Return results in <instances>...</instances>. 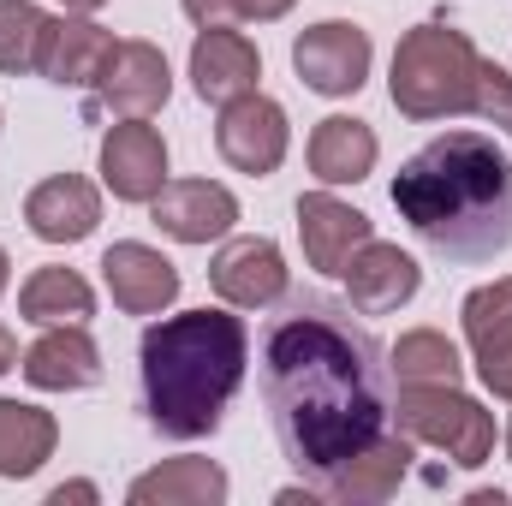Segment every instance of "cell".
I'll list each match as a JSON object with an SVG mask.
<instances>
[{
    "instance_id": "6da1fadb",
    "label": "cell",
    "mask_w": 512,
    "mask_h": 506,
    "mask_svg": "<svg viewBox=\"0 0 512 506\" xmlns=\"http://www.w3.org/2000/svg\"><path fill=\"white\" fill-rule=\"evenodd\" d=\"M256 399L286 465L322 483L393 429V370L352 298L286 286L256 328Z\"/></svg>"
},
{
    "instance_id": "7a4b0ae2",
    "label": "cell",
    "mask_w": 512,
    "mask_h": 506,
    "mask_svg": "<svg viewBox=\"0 0 512 506\" xmlns=\"http://www.w3.org/2000/svg\"><path fill=\"white\" fill-rule=\"evenodd\" d=\"M399 221L441 262H495L512 245V161L483 131H447L393 173Z\"/></svg>"
},
{
    "instance_id": "3957f363",
    "label": "cell",
    "mask_w": 512,
    "mask_h": 506,
    "mask_svg": "<svg viewBox=\"0 0 512 506\" xmlns=\"http://www.w3.org/2000/svg\"><path fill=\"white\" fill-rule=\"evenodd\" d=\"M245 370H251V328L245 316H233V304L221 310L203 304L149 322L137 340V387L149 429L167 441L215 435L233 393L245 387Z\"/></svg>"
},
{
    "instance_id": "277c9868",
    "label": "cell",
    "mask_w": 512,
    "mask_h": 506,
    "mask_svg": "<svg viewBox=\"0 0 512 506\" xmlns=\"http://www.w3.org/2000/svg\"><path fill=\"white\" fill-rule=\"evenodd\" d=\"M477 72H483V54H477V42L465 30H453V24H417L393 48L387 96H393V108L405 120L435 126V120L471 114Z\"/></svg>"
},
{
    "instance_id": "5b68a950",
    "label": "cell",
    "mask_w": 512,
    "mask_h": 506,
    "mask_svg": "<svg viewBox=\"0 0 512 506\" xmlns=\"http://www.w3.org/2000/svg\"><path fill=\"white\" fill-rule=\"evenodd\" d=\"M393 423L411 435V447H435L459 471H477L495 459V417L459 387H405L393 399Z\"/></svg>"
},
{
    "instance_id": "8992f818",
    "label": "cell",
    "mask_w": 512,
    "mask_h": 506,
    "mask_svg": "<svg viewBox=\"0 0 512 506\" xmlns=\"http://www.w3.org/2000/svg\"><path fill=\"white\" fill-rule=\"evenodd\" d=\"M167 96H173L167 54L155 42H143V36H126V42H114L102 78L90 84L84 114L90 120H102V114H114V120H149V114L167 108Z\"/></svg>"
},
{
    "instance_id": "52a82bcc",
    "label": "cell",
    "mask_w": 512,
    "mask_h": 506,
    "mask_svg": "<svg viewBox=\"0 0 512 506\" xmlns=\"http://www.w3.org/2000/svg\"><path fill=\"white\" fill-rule=\"evenodd\" d=\"M370 60H376L370 30L352 18H322L292 42V72L316 96H358L370 78Z\"/></svg>"
},
{
    "instance_id": "ba28073f",
    "label": "cell",
    "mask_w": 512,
    "mask_h": 506,
    "mask_svg": "<svg viewBox=\"0 0 512 506\" xmlns=\"http://www.w3.org/2000/svg\"><path fill=\"white\" fill-rule=\"evenodd\" d=\"M286 143H292V126H286V108L268 102L262 90L239 96L221 108L215 120V149L233 173H251V179H268L280 161H286Z\"/></svg>"
},
{
    "instance_id": "9c48e42d",
    "label": "cell",
    "mask_w": 512,
    "mask_h": 506,
    "mask_svg": "<svg viewBox=\"0 0 512 506\" xmlns=\"http://www.w3.org/2000/svg\"><path fill=\"white\" fill-rule=\"evenodd\" d=\"M149 221L179 245H215V239L233 233L239 197L227 185H215V179H167L155 191V203H149Z\"/></svg>"
},
{
    "instance_id": "30bf717a",
    "label": "cell",
    "mask_w": 512,
    "mask_h": 506,
    "mask_svg": "<svg viewBox=\"0 0 512 506\" xmlns=\"http://www.w3.org/2000/svg\"><path fill=\"white\" fill-rule=\"evenodd\" d=\"M292 215H298L304 262H310V268H322V274H346V262L376 239L370 215H364V209H352L346 197H334L328 185H322V191H304Z\"/></svg>"
},
{
    "instance_id": "8fae6325",
    "label": "cell",
    "mask_w": 512,
    "mask_h": 506,
    "mask_svg": "<svg viewBox=\"0 0 512 506\" xmlns=\"http://www.w3.org/2000/svg\"><path fill=\"white\" fill-rule=\"evenodd\" d=\"M209 286L233 310H268L286 298L292 274H286V256L274 239H227L209 262Z\"/></svg>"
},
{
    "instance_id": "7c38bea8",
    "label": "cell",
    "mask_w": 512,
    "mask_h": 506,
    "mask_svg": "<svg viewBox=\"0 0 512 506\" xmlns=\"http://www.w3.org/2000/svg\"><path fill=\"white\" fill-rule=\"evenodd\" d=\"M459 316H465V346H471V358H477L483 387L512 405V274L477 286Z\"/></svg>"
},
{
    "instance_id": "4fadbf2b",
    "label": "cell",
    "mask_w": 512,
    "mask_h": 506,
    "mask_svg": "<svg viewBox=\"0 0 512 506\" xmlns=\"http://www.w3.org/2000/svg\"><path fill=\"white\" fill-rule=\"evenodd\" d=\"M256 78H262V54H256V42L245 30H233V24L197 30V42H191V84H197L203 102L227 108V102L251 96Z\"/></svg>"
},
{
    "instance_id": "5bb4252c",
    "label": "cell",
    "mask_w": 512,
    "mask_h": 506,
    "mask_svg": "<svg viewBox=\"0 0 512 506\" xmlns=\"http://www.w3.org/2000/svg\"><path fill=\"white\" fill-rule=\"evenodd\" d=\"M102 185L120 203H155L167 185V137L149 120H120L102 137Z\"/></svg>"
},
{
    "instance_id": "9a60e30c",
    "label": "cell",
    "mask_w": 512,
    "mask_h": 506,
    "mask_svg": "<svg viewBox=\"0 0 512 506\" xmlns=\"http://www.w3.org/2000/svg\"><path fill=\"white\" fill-rule=\"evenodd\" d=\"M102 280H108V298H114L126 316H161V310L179 298V268L155 251V245H137V239L108 245Z\"/></svg>"
},
{
    "instance_id": "2e32d148",
    "label": "cell",
    "mask_w": 512,
    "mask_h": 506,
    "mask_svg": "<svg viewBox=\"0 0 512 506\" xmlns=\"http://www.w3.org/2000/svg\"><path fill=\"white\" fill-rule=\"evenodd\" d=\"M18 370L42 393H78L102 381V346L90 340L84 322H60V328H42V340L18 358Z\"/></svg>"
},
{
    "instance_id": "e0dca14e",
    "label": "cell",
    "mask_w": 512,
    "mask_h": 506,
    "mask_svg": "<svg viewBox=\"0 0 512 506\" xmlns=\"http://www.w3.org/2000/svg\"><path fill=\"white\" fill-rule=\"evenodd\" d=\"M405 471H411V435L393 423L382 441H370L358 459H346V465L322 483V501H334V506H382V501L399 495Z\"/></svg>"
},
{
    "instance_id": "ac0fdd59",
    "label": "cell",
    "mask_w": 512,
    "mask_h": 506,
    "mask_svg": "<svg viewBox=\"0 0 512 506\" xmlns=\"http://www.w3.org/2000/svg\"><path fill=\"white\" fill-rule=\"evenodd\" d=\"M417 286H423L417 256L399 251V245H382V239H370L346 262V298H352L358 316H393L399 304L417 298Z\"/></svg>"
},
{
    "instance_id": "d6986e66",
    "label": "cell",
    "mask_w": 512,
    "mask_h": 506,
    "mask_svg": "<svg viewBox=\"0 0 512 506\" xmlns=\"http://www.w3.org/2000/svg\"><path fill=\"white\" fill-rule=\"evenodd\" d=\"M24 221H30V233L42 245H78V239L96 233L102 197H96V185L84 173H54L24 197Z\"/></svg>"
},
{
    "instance_id": "ffe728a7",
    "label": "cell",
    "mask_w": 512,
    "mask_h": 506,
    "mask_svg": "<svg viewBox=\"0 0 512 506\" xmlns=\"http://www.w3.org/2000/svg\"><path fill=\"white\" fill-rule=\"evenodd\" d=\"M108 54H114V30L96 24L90 12H66V18H54L48 54H42V78L60 84V90H90L102 78Z\"/></svg>"
},
{
    "instance_id": "44dd1931",
    "label": "cell",
    "mask_w": 512,
    "mask_h": 506,
    "mask_svg": "<svg viewBox=\"0 0 512 506\" xmlns=\"http://www.w3.org/2000/svg\"><path fill=\"white\" fill-rule=\"evenodd\" d=\"M310 173L334 191V185H358V179H370L376 173V155H382V143H376V131L370 120H352V114H328V120H316L310 131Z\"/></svg>"
},
{
    "instance_id": "7402d4cb",
    "label": "cell",
    "mask_w": 512,
    "mask_h": 506,
    "mask_svg": "<svg viewBox=\"0 0 512 506\" xmlns=\"http://www.w3.org/2000/svg\"><path fill=\"white\" fill-rule=\"evenodd\" d=\"M137 506H221L227 501V471L215 459H167L155 471H143L126 489Z\"/></svg>"
},
{
    "instance_id": "603a6c76",
    "label": "cell",
    "mask_w": 512,
    "mask_h": 506,
    "mask_svg": "<svg viewBox=\"0 0 512 506\" xmlns=\"http://www.w3.org/2000/svg\"><path fill=\"white\" fill-rule=\"evenodd\" d=\"M18 316L36 322V328H60V322H90L96 316V292L78 268H36L24 286H18Z\"/></svg>"
},
{
    "instance_id": "cb8c5ba5",
    "label": "cell",
    "mask_w": 512,
    "mask_h": 506,
    "mask_svg": "<svg viewBox=\"0 0 512 506\" xmlns=\"http://www.w3.org/2000/svg\"><path fill=\"white\" fill-rule=\"evenodd\" d=\"M60 447V423L42 405L0 399V477H36Z\"/></svg>"
},
{
    "instance_id": "d4e9b609",
    "label": "cell",
    "mask_w": 512,
    "mask_h": 506,
    "mask_svg": "<svg viewBox=\"0 0 512 506\" xmlns=\"http://www.w3.org/2000/svg\"><path fill=\"white\" fill-rule=\"evenodd\" d=\"M387 370H393L399 387H459L465 358H459V346H453L441 328H411V334L393 340Z\"/></svg>"
},
{
    "instance_id": "484cf974",
    "label": "cell",
    "mask_w": 512,
    "mask_h": 506,
    "mask_svg": "<svg viewBox=\"0 0 512 506\" xmlns=\"http://www.w3.org/2000/svg\"><path fill=\"white\" fill-rule=\"evenodd\" d=\"M48 36H54V18L36 0H0V72H12V78L42 72Z\"/></svg>"
},
{
    "instance_id": "4316f807",
    "label": "cell",
    "mask_w": 512,
    "mask_h": 506,
    "mask_svg": "<svg viewBox=\"0 0 512 506\" xmlns=\"http://www.w3.org/2000/svg\"><path fill=\"white\" fill-rule=\"evenodd\" d=\"M179 6L197 30H209V24H274L298 0H179Z\"/></svg>"
},
{
    "instance_id": "83f0119b",
    "label": "cell",
    "mask_w": 512,
    "mask_h": 506,
    "mask_svg": "<svg viewBox=\"0 0 512 506\" xmlns=\"http://www.w3.org/2000/svg\"><path fill=\"white\" fill-rule=\"evenodd\" d=\"M471 114L489 120V126H501V131H512V72L507 66L483 60V72H477V96H471Z\"/></svg>"
},
{
    "instance_id": "f1b7e54d",
    "label": "cell",
    "mask_w": 512,
    "mask_h": 506,
    "mask_svg": "<svg viewBox=\"0 0 512 506\" xmlns=\"http://www.w3.org/2000/svg\"><path fill=\"white\" fill-rule=\"evenodd\" d=\"M48 501H54V506H66V501H96V483H60Z\"/></svg>"
},
{
    "instance_id": "f546056e",
    "label": "cell",
    "mask_w": 512,
    "mask_h": 506,
    "mask_svg": "<svg viewBox=\"0 0 512 506\" xmlns=\"http://www.w3.org/2000/svg\"><path fill=\"white\" fill-rule=\"evenodd\" d=\"M12 364H18V334H12V328L0 322V376H6Z\"/></svg>"
},
{
    "instance_id": "4dcf8cb0",
    "label": "cell",
    "mask_w": 512,
    "mask_h": 506,
    "mask_svg": "<svg viewBox=\"0 0 512 506\" xmlns=\"http://www.w3.org/2000/svg\"><path fill=\"white\" fill-rule=\"evenodd\" d=\"M60 6H66V12H96L102 0H60Z\"/></svg>"
},
{
    "instance_id": "1f68e13d",
    "label": "cell",
    "mask_w": 512,
    "mask_h": 506,
    "mask_svg": "<svg viewBox=\"0 0 512 506\" xmlns=\"http://www.w3.org/2000/svg\"><path fill=\"white\" fill-rule=\"evenodd\" d=\"M6 280H12V256L0 251V292H6Z\"/></svg>"
},
{
    "instance_id": "d6a6232c",
    "label": "cell",
    "mask_w": 512,
    "mask_h": 506,
    "mask_svg": "<svg viewBox=\"0 0 512 506\" xmlns=\"http://www.w3.org/2000/svg\"><path fill=\"white\" fill-rule=\"evenodd\" d=\"M507 459H512V423H507Z\"/></svg>"
}]
</instances>
